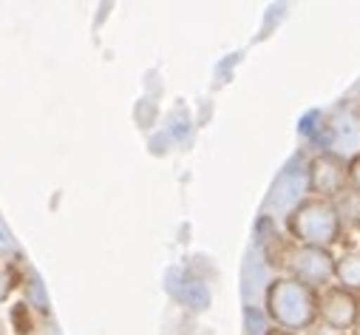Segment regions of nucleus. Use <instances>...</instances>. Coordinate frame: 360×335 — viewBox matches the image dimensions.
<instances>
[{"label":"nucleus","mask_w":360,"mask_h":335,"mask_svg":"<svg viewBox=\"0 0 360 335\" xmlns=\"http://www.w3.org/2000/svg\"><path fill=\"white\" fill-rule=\"evenodd\" d=\"M264 312L273 327L304 335L318 324V290L292 276H276L264 290Z\"/></svg>","instance_id":"f257e3e1"},{"label":"nucleus","mask_w":360,"mask_h":335,"mask_svg":"<svg viewBox=\"0 0 360 335\" xmlns=\"http://www.w3.org/2000/svg\"><path fill=\"white\" fill-rule=\"evenodd\" d=\"M287 236L292 244L304 247H323L332 250L343 239V219L332 199L307 196L301 199L284 219Z\"/></svg>","instance_id":"f03ea898"},{"label":"nucleus","mask_w":360,"mask_h":335,"mask_svg":"<svg viewBox=\"0 0 360 335\" xmlns=\"http://www.w3.org/2000/svg\"><path fill=\"white\" fill-rule=\"evenodd\" d=\"M284 267H287L284 276H292L318 293L335 282V253L332 250H323V247L290 244Z\"/></svg>","instance_id":"7ed1b4c3"},{"label":"nucleus","mask_w":360,"mask_h":335,"mask_svg":"<svg viewBox=\"0 0 360 335\" xmlns=\"http://www.w3.org/2000/svg\"><path fill=\"white\" fill-rule=\"evenodd\" d=\"M318 321L323 327H329L335 335H346L354 332V327L360 324V301L357 296L329 284L318 293Z\"/></svg>","instance_id":"20e7f679"},{"label":"nucleus","mask_w":360,"mask_h":335,"mask_svg":"<svg viewBox=\"0 0 360 335\" xmlns=\"http://www.w3.org/2000/svg\"><path fill=\"white\" fill-rule=\"evenodd\" d=\"M307 188L309 196L318 199H338L340 194L349 191V179H346V159L338 153H318L309 159L307 165Z\"/></svg>","instance_id":"39448f33"},{"label":"nucleus","mask_w":360,"mask_h":335,"mask_svg":"<svg viewBox=\"0 0 360 335\" xmlns=\"http://www.w3.org/2000/svg\"><path fill=\"white\" fill-rule=\"evenodd\" d=\"M335 287L360 296V250H346L335 256Z\"/></svg>","instance_id":"423d86ee"},{"label":"nucleus","mask_w":360,"mask_h":335,"mask_svg":"<svg viewBox=\"0 0 360 335\" xmlns=\"http://www.w3.org/2000/svg\"><path fill=\"white\" fill-rule=\"evenodd\" d=\"M20 284V270L12 262H0V304H6Z\"/></svg>","instance_id":"0eeeda50"},{"label":"nucleus","mask_w":360,"mask_h":335,"mask_svg":"<svg viewBox=\"0 0 360 335\" xmlns=\"http://www.w3.org/2000/svg\"><path fill=\"white\" fill-rule=\"evenodd\" d=\"M9 318H12V327H15V332H18V335H32V332H34V327H37V321H34V312H32V304H29V301L15 304Z\"/></svg>","instance_id":"6e6552de"},{"label":"nucleus","mask_w":360,"mask_h":335,"mask_svg":"<svg viewBox=\"0 0 360 335\" xmlns=\"http://www.w3.org/2000/svg\"><path fill=\"white\" fill-rule=\"evenodd\" d=\"M346 179H349V191L360 196V153L346 159Z\"/></svg>","instance_id":"1a4fd4ad"},{"label":"nucleus","mask_w":360,"mask_h":335,"mask_svg":"<svg viewBox=\"0 0 360 335\" xmlns=\"http://www.w3.org/2000/svg\"><path fill=\"white\" fill-rule=\"evenodd\" d=\"M15 253H18V241L9 233V227L0 222V256H15Z\"/></svg>","instance_id":"9d476101"},{"label":"nucleus","mask_w":360,"mask_h":335,"mask_svg":"<svg viewBox=\"0 0 360 335\" xmlns=\"http://www.w3.org/2000/svg\"><path fill=\"white\" fill-rule=\"evenodd\" d=\"M264 335H298V332H287V329H278V327H269Z\"/></svg>","instance_id":"9b49d317"},{"label":"nucleus","mask_w":360,"mask_h":335,"mask_svg":"<svg viewBox=\"0 0 360 335\" xmlns=\"http://www.w3.org/2000/svg\"><path fill=\"white\" fill-rule=\"evenodd\" d=\"M352 335H360V324H357V327H354V332H352Z\"/></svg>","instance_id":"f8f14e48"},{"label":"nucleus","mask_w":360,"mask_h":335,"mask_svg":"<svg viewBox=\"0 0 360 335\" xmlns=\"http://www.w3.org/2000/svg\"><path fill=\"white\" fill-rule=\"evenodd\" d=\"M357 301H360V296H357Z\"/></svg>","instance_id":"ddd939ff"},{"label":"nucleus","mask_w":360,"mask_h":335,"mask_svg":"<svg viewBox=\"0 0 360 335\" xmlns=\"http://www.w3.org/2000/svg\"><path fill=\"white\" fill-rule=\"evenodd\" d=\"M346 335H352V332H346Z\"/></svg>","instance_id":"4468645a"}]
</instances>
